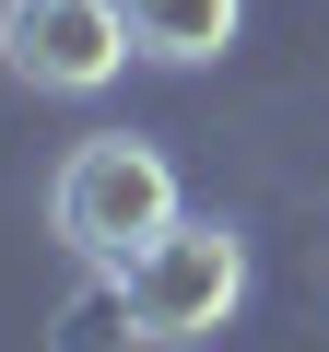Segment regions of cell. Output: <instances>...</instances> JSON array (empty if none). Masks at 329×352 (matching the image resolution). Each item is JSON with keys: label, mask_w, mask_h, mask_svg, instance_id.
Instances as JSON below:
<instances>
[{"label": "cell", "mask_w": 329, "mask_h": 352, "mask_svg": "<svg viewBox=\"0 0 329 352\" xmlns=\"http://www.w3.org/2000/svg\"><path fill=\"white\" fill-rule=\"evenodd\" d=\"M47 223H59V247H71V258L129 270L164 223H177V164H164L153 141H129V129H94V141H71V164H59Z\"/></svg>", "instance_id": "6da1fadb"}, {"label": "cell", "mask_w": 329, "mask_h": 352, "mask_svg": "<svg viewBox=\"0 0 329 352\" xmlns=\"http://www.w3.org/2000/svg\"><path fill=\"white\" fill-rule=\"evenodd\" d=\"M118 282V317H129V340H164V352H177V340H212L235 305H247V235L235 223H164L129 270H106Z\"/></svg>", "instance_id": "7a4b0ae2"}, {"label": "cell", "mask_w": 329, "mask_h": 352, "mask_svg": "<svg viewBox=\"0 0 329 352\" xmlns=\"http://www.w3.org/2000/svg\"><path fill=\"white\" fill-rule=\"evenodd\" d=\"M0 59L36 94H106L141 47H129L118 0H0Z\"/></svg>", "instance_id": "3957f363"}, {"label": "cell", "mask_w": 329, "mask_h": 352, "mask_svg": "<svg viewBox=\"0 0 329 352\" xmlns=\"http://www.w3.org/2000/svg\"><path fill=\"white\" fill-rule=\"evenodd\" d=\"M118 12H129V47H141V59L200 71V59H224V47H235L247 0H118Z\"/></svg>", "instance_id": "277c9868"}]
</instances>
